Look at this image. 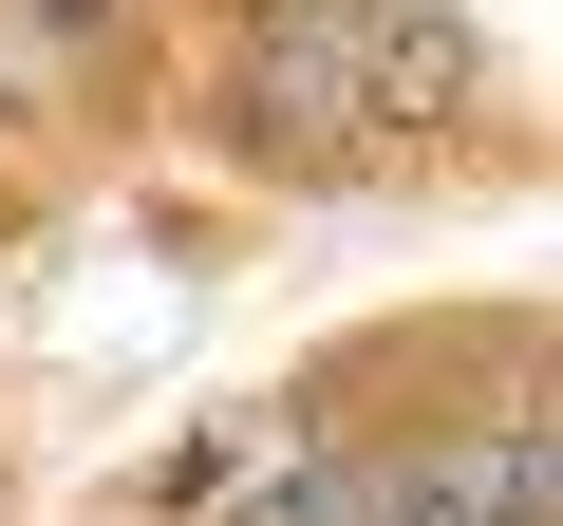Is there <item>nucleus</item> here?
<instances>
[{"label": "nucleus", "instance_id": "1", "mask_svg": "<svg viewBox=\"0 0 563 526\" xmlns=\"http://www.w3.org/2000/svg\"><path fill=\"white\" fill-rule=\"evenodd\" d=\"M0 113L57 169L169 132V0H0Z\"/></svg>", "mask_w": 563, "mask_h": 526}, {"label": "nucleus", "instance_id": "2", "mask_svg": "<svg viewBox=\"0 0 563 526\" xmlns=\"http://www.w3.org/2000/svg\"><path fill=\"white\" fill-rule=\"evenodd\" d=\"M38 207H57V151H38L20 113H0V244H38Z\"/></svg>", "mask_w": 563, "mask_h": 526}]
</instances>
